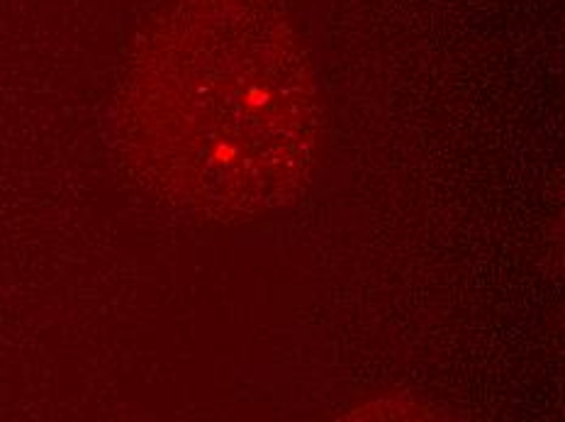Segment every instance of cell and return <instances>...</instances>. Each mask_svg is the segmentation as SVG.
<instances>
[{"mask_svg": "<svg viewBox=\"0 0 565 422\" xmlns=\"http://www.w3.org/2000/svg\"><path fill=\"white\" fill-rule=\"evenodd\" d=\"M149 76L171 181L200 215L242 225L310 183L320 91L280 0H173L149 44Z\"/></svg>", "mask_w": 565, "mask_h": 422, "instance_id": "1", "label": "cell"}]
</instances>
